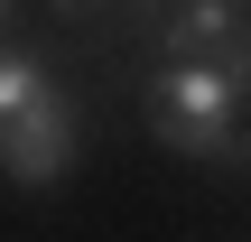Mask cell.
I'll return each mask as SVG.
<instances>
[{
  "instance_id": "cell-3",
  "label": "cell",
  "mask_w": 251,
  "mask_h": 242,
  "mask_svg": "<svg viewBox=\"0 0 251 242\" xmlns=\"http://www.w3.org/2000/svg\"><path fill=\"white\" fill-rule=\"evenodd\" d=\"M158 56H233V47H251V0H186L158 37H149Z\"/></svg>"
},
{
  "instance_id": "cell-5",
  "label": "cell",
  "mask_w": 251,
  "mask_h": 242,
  "mask_svg": "<svg viewBox=\"0 0 251 242\" xmlns=\"http://www.w3.org/2000/svg\"><path fill=\"white\" fill-rule=\"evenodd\" d=\"M47 9H56V19H75V28H84V19H102V9H121V0H47Z\"/></svg>"
},
{
  "instance_id": "cell-4",
  "label": "cell",
  "mask_w": 251,
  "mask_h": 242,
  "mask_svg": "<svg viewBox=\"0 0 251 242\" xmlns=\"http://www.w3.org/2000/svg\"><path fill=\"white\" fill-rule=\"evenodd\" d=\"M121 9H130V28H140V37H158V28H168L186 0H121Z\"/></svg>"
},
{
  "instance_id": "cell-1",
  "label": "cell",
  "mask_w": 251,
  "mask_h": 242,
  "mask_svg": "<svg viewBox=\"0 0 251 242\" xmlns=\"http://www.w3.org/2000/svg\"><path fill=\"white\" fill-rule=\"evenodd\" d=\"M149 140L205 168H251V47L233 56H158L149 75Z\"/></svg>"
},
{
  "instance_id": "cell-2",
  "label": "cell",
  "mask_w": 251,
  "mask_h": 242,
  "mask_svg": "<svg viewBox=\"0 0 251 242\" xmlns=\"http://www.w3.org/2000/svg\"><path fill=\"white\" fill-rule=\"evenodd\" d=\"M75 159H84V103L65 84H47L37 103L0 112V168H9V187H65Z\"/></svg>"
}]
</instances>
